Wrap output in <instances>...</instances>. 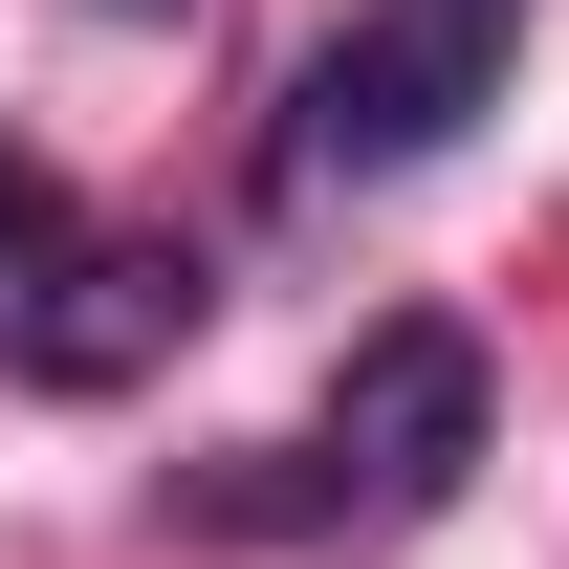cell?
I'll return each instance as SVG.
<instances>
[{
	"label": "cell",
	"mask_w": 569,
	"mask_h": 569,
	"mask_svg": "<svg viewBox=\"0 0 569 569\" xmlns=\"http://www.w3.org/2000/svg\"><path fill=\"white\" fill-rule=\"evenodd\" d=\"M503 67H526V0H351V44L307 67V110H284V198H351V176L460 153L503 110Z\"/></svg>",
	"instance_id": "cell-1"
},
{
	"label": "cell",
	"mask_w": 569,
	"mask_h": 569,
	"mask_svg": "<svg viewBox=\"0 0 569 569\" xmlns=\"http://www.w3.org/2000/svg\"><path fill=\"white\" fill-rule=\"evenodd\" d=\"M460 482H482V351L460 329H372L351 395H329V503L351 526H438Z\"/></svg>",
	"instance_id": "cell-2"
},
{
	"label": "cell",
	"mask_w": 569,
	"mask_h": 569,
	"mask_svg": "<svg viewBox=\"0 0 569 569\" xmlns=\"http://www.w3.org/2000/svg\"><path fill=\"white\" fill-rule=\"evenodd\" d=\"M44 241H67V198H44V153H0V284L44 263Z\"/></svg>",
	"instance_id": "cell-3"
}]
</instances>
